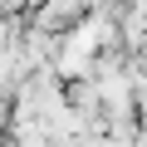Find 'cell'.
<instances>
[{"label":"cell","mask_w":147,"mask_h":147,"mask_svg":"<svg viewBox=\"0 0 147 147\" xmlns=\"http://www.w3.org/2000/svg\"><path fill=\"white\" fill-rule=\"evenodd\" d=\"M127 10H137V15H147V0H123Z\"/></svg>","instance_id":"6da1fadb"},{"label":"cell","mask_w":147,"mask_h":147,"mask_svg":"<svg viewBox=\"0 0 147 147\" xmlns=\"http://www.w3.org/2000/svg\"><path fill=\"white\" fill-rule=\"evenodd\" d=\"M132 147H147V127H137V132H132Z\"/></svg>","instance_id":"7a4b0ae2"}]
</instances>
